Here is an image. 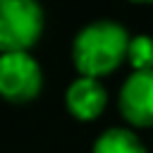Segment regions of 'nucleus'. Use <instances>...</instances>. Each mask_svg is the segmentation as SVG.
<instances>
[{"label": "nucleus", "instance_id": "5", "mask_svg": "<svg viewBox=\"0 0 153 153\" xmlns=\"http://www.w3.org/2000/svg\"><path fill=\"white\" fill-rule=\"evenodd\" d=\"M65 108L76 122H96L108 108V88L100 79L76 76L65 91Z\"/></svg>", "mask_w": 153, "mask_h": 153}, {"label": "nucleus", "instance_id": "7", "mask_svg": "<svg viewBox=\"0 0 153 153\" xmlns=\"http://www.w3.org/2000/svg\"><path fill=\"white\" fill-rule=\"evenodd\" d=\"M127 62L131 65L134 72H148V69H153V36H148V33L131 36Z\"/></svg>", "mask_w": 153, "mask_h": 153}, {"label": "nucleus", "instance_id": "3", "mask_svg": "<svg viewBox=\"0 0 153 153\" xmlns=\"http://www.w3.org/2000/svg\"><path fill=\"white\" fill-rule=\"evenodd\" d=\"M43 91V69L31 53L0 55V98L14 105L31 103Z\"/></svg>", "mask_w": 153, "mask_h": 153}, {"label": "nucleus", "instance_id": "4", "mask_svg": "<svg viewBox=\"0 0 153 153\" xmlns=\"http://www.w3.org/2000/svg\"><path fill=\"white\" fill-rule=\"evenodd\" d=\"M117 108L129 129H151L153 127V69L131 72L117 96Z\"/></svg>", "mask_w": 153, "mask_h": 153}, {"label": "nucleus", "instance_id": "2", "mask_svg": "<svg viewBox=\"0 0 153 153\" xmlns=\"http://www.w3.org/2000/svg\"><path fill=\"white\" fill-rule=\"evenodd\" d=\"M45 29L43 7L33 0H0V55L31 53Z\"/></svg>", "mask_w": 153, "mask_h": 153}, {"label": "nucleus", "instance_id": "6", "mask_svg": "<svg viewBox=\"0 0 153 153\" xmlns=\"http://www.w3.org/2000/svg\"><path fill=\"white\" fill-rule=\"evenodd\" d=\"M91 153H148L141 136L129 127H110L93 141Z\"/></svg>", "mask_w": 153, "mask_h": 153}, {"label": "nucleus", "instance_id": "1", "mask_svg": "<svg viewBox=\"0 0 153 153\" xmlns=\"http://www.w3.org/2000/svg\"><path fill=\"white\" fill-rule=\"evenodd\" d=\"M131 33L115 19H93L84 24L72 41V65L79 76L103 79L127 62Z\"/></svg>", "mask_w": 153, "mask_h": 153}]
</instances>
